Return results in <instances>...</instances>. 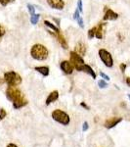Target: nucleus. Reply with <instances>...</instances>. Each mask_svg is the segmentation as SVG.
<instances>
[{"label":"nucleus","instance_id":"obj_35","mask_svg":"<svg viewBox=\"0 0 130 147\" xmlns=\"http://www.w3.org/2000/svg\"><path fill=\"white\" fill-rule=\"evenodd\" d=\"M6 147H19V146H17L16 144H14V143H9Z\"/></svg>","mask_w":130,"mask_h":147},{"label":"nucleus","instance_id":"obj_31","mask_svg":"<svg viewBox=\"0 0 130 147\" xmlns=\"http://www.w3.org/2000/svg\"><path fill=\"white\" fill-rule=\"evenodd\" d=\"M87 129H88V123L84 122L83 123V127H82V130H83V131H86Z\"/></svg>","mask_w":130,"mask_h":147},{"label":"nucleus","instance_id":"obj_2","mask_svg":"<svg viewBox=\"0 0 130 147\" xmlns=\"http://www.w3.org/2000/svg\"><path fill=\"white\" fill-rule=\"evenodd\" d=\"M4 80L9 86H18L22 84V78L18 73L10 71L4 74Z\"/></svg>","mask_w":130,"mask_h":147},{"label":"nucleus","instance_id":"obj_17","mask_svg":"<svg viewBox=\"0 0 130 147\" xmlns=\"http://www.w3.org/2000/svg\"><path fill=\"white\" fill-rule=\"evenodd\" d=\"M27 105V99L23 98V97H21V98L17 99L16 101L13 102V107L14 109H20V108H23L25 107V106Z\"/></svg>","mask_w":130,"mask_h":147},{"label":"nucleus","instance_id":"obj_23","mask_svg":"<svg viewBox=\"0 0 130 147\" xmlns=\"http://www.w3.org/2000/svg\"><path fill=\"white\" fill-rule=\"evenodd\" d=\"M16 0H0V4L3 7H6L7 5H9L10 3H13Z\"/></svg>","mask_w":130,"mask_h":147},{"label":"nucleus","instance_id":"obj_21","mask_svg":"<svg viewBox=\"0 0 130 147\" xmlns=\"http://www.w3.org/2000/svg\"><path fill=\"white\" fill-rule=\"evenodd\" d=\"M27 10H28V13L30 14V16L31 15H34V14H35V6L34 5H32V4H29L28 3L27 5Z\"/></svg>","mask_w":130,"mask_h":147},{"label":"nucleus","instance_id":"obj_16","mask_svg":"<svg viewBox=\"0 0 130 147\" xmlns=\"http://www.w3.org/2000/svg\"><path fill=\"white\" fill-rule=\"evenodd\" d=\"M34 70L43 77H48L49 74H50V68L48 66H37V67L34 68Z\"/></svg>","mask_w":130,"mask_h":147},{"label":"nucleus","instance_id":"obj_9","mask_svg":"<svg viewBox=\"0 0 130 147\" xmlns=\"http://www.w3.org/2000/svg\"><path fill=\"white\" fill-rule=\"evenodd\" d=\"M121 121H122L121 117L111 118V119H108L107 121H106L105 124H104V127H105L106 129H113V127H115L117 125H119Z\"/></svg>","mask_w":130,"mask_h":147},{"label":"nucleus","instance_id":"obj_13","mask_svg":"<svg viewBox=\"0 0 130 147\" xmlns=\"http://www.w3.org/2000/svg\"><path fill=\"white\" fill-rule=\"evenodd\" d=\"M58 98H59V91H58V90L52 91L51 93L48 95V97L46 98L45 105H46V106H49L51 103H53V102H55V101L58 100Z\"/></svg>","mask_w":130,"mask_h":147},{"label":"nucleus","instance_id":"obj_5","mask_svg":"<svg viewBox=\"0 0 130 147\" xmlns=\"http://www.w3.org/2000/svg\"><path fill=\"white\" fill-rule=\"evenodd\" d=\"M70 61L74 65V69L79 72V69L82 65H84V59L81 55H79L78 53H76L75 51H70Z\"/></svg>","mask_w":130,"mask_h":147},{"label":"nucleus","instance_id":"obj_24","mask_svg":"<svg viewBox=\"0 0 130 147\" xmlns=\"http://www.w3.org/2000/svg\"><path fill=\"white\" fill-rule=\"evenodd\" d=\"M77 9L79 10L80 13L83 12V4H82V0H77Z\"/></svg>","mask_w":130,"mask_h":147},{"label":"nucleus","instance_id":"obj_4","mask_svg":"<svg viewBox=\"0 0 130 147\" xmlns=\"http://www.w3.org/2000/svg\"><path fill=\"white\" fill-rule=\"evenodd\" d=\"M98 54H99V57H100L101 61H102L103 64L106 66V67L107 68H112L113 67V56H112V54L107 50V49H104V48L99 49Z\"/></svg>","mask_w":130,"mask_h":147},{"label":"nucleus","instance_id":"obj_28","mask_svg":"<svg viewBox=\"0 0 130 147\" xmlns=\"http://www.w3.org/2000/svg\"><path fill=\"white\" fill-rule=\"evenodd\" d=\"M5 34H6V30H5V28H4L2 26H0V39L2 38V37L5 35Z\"/></svg>","mask_w":130,"mask_h":147},{"label":"nucleus","instance_id":"obj_8","mask_svg":"<svg viewBox=\"0 0 130 147\" xmlns=\"http://www.w3.org/2000/svg\"><path fill=\"white\" fill-rule=\"evenodd\" d=\"M46 1L52 9L61 11L65 8V1L64 0H46Z\"/></svg>","mask_w":130,"mask_h":147},{"label":"nucleus","instance_id":"obj_26","mask_svg":"<svg viewBox=\"0 0 130 147\" xmlns=\"http://www.w3.org/2000/svg\"><path fill=\"white\" fill-rule=\"evenodd\" d=\"M76 21H77V24H78L79 27L81 28H84V23H83V19H82L81 16H80V17L77 19Z\"/></svg>","mask_w":130,"mask_h":147},{"label":"nucleus","instance_id":"obj_19","mask_svg":"<svg viewBox=\"0 0 130 147\" xmlns=\"http://www.w3.org/2000/svg\"><path fill=\"white\" fill-rule=\"evenodd\" d=\"M39 18H40V15H39V14H36V13L34 14V15L30 16V23H31L34 26H35L37 23H38Z\"/></svg>","mask_w":130,"mask_h":147},{"label":"nucleus","instance_id":"obj_7","mask_svg":"<svg viewBox=\"0 0 130 147\" xmlns=\"http://www.w3.org/2000/svg\"><path fill=\"white\" fill-rule=\"evenodd\" d=\"M60 68H61V70L63 71V73H65L66 75H70V74H72V72H74V67L72 64V62L68 60L62 61V62L60 63Z\"/></svg>","mask_w":130,"mask_h":147},{"label":"nucleus","instance_id":"obj_27","mask_svg":"<svg viewBox=\"0 0 130 147\" xmlns=\"http://www.w3.org/2000/svg\"><path fill=\"white\" fill-rule=\"evenodd\" d=\"M80 17V12L78 9H75V11H74V20H77Z\"/></svg>","mask_w":130,"mask_h":147},{"label":"nucleus","instance_id":"obj_15","mask_svg":"<svg viewBox=\"0 0 130 147\" xmlns=\"http://www.w3.org/2000/svg\"><path fill=\"white\" fill-rule=\"evenodd\" d=\"M76 53H78L79 55H81L82 57H83L85 54H86V51H87V47L86 45L83 43V42H78V43L75 45L74 47V50Z\"/></svg>","mask_w":130,"mask_h":147},{"label":"nucleus","instance_id":"obj_36","mask_svg":"<svg viewBox=\"0 0 130 147\" xmlns=\"http://www.w3.org/2000/svg\"><path fill=\"white\" fill-rule=\"evenodd\" d=\"M128 98H129V100H130V94H128Z\"/></svg>","mask_w":130,"mask_h":147},{"label":"nucleus","instance_id":"obj_30","mask_svg":"<svg viewBox=\"0 0 130 147\" xmlns=\"http://www.w3.org/2000/svg\"><path fill=\"white\" fill-rule=\"evenodd\" d=\"M126 68H127V65L124 63H122L119 65V69H120V71H121V73H124L125 70H126Z\"/></svg>","mask_w":130,"mask_h":147},{"label":"nucleus","instance_id":"obj_12","mask_svg":"<svg viewBox=\"0 0 130 147\" xmlns=\"http://www.w3.org/2000/svg\"><path fill=\"white\" fill-rule=\"evenodd\" d=\"M49 32H51L50 30H49ZM52 34L54 35V36L56 37L57 39H58V41H59V43L61 44V46L63 47L64 49H68V42H67V40H66V38H65V36L62 34V32H60V34H55V32H51Z\"/></svg>","mask_w":130,"mask_h":147},{"label":"nucleus","instance_id":"obj_32","mask_svg":"<svg viewBox=\"0 0 130 147\" xmlns=\"http://www.w3.org/2000/svg\"><path fill=\"white\" fill-rule=\"evenodd\" d=\"M80 106H81V107H83V108H85V109H87V110H90V107H89V106H87L86 104L84 103V102H81V103H80Z\"/></svg>","mask_w":130,"mask_h":147},{"label":"nucleus","instance_id":"obj_25","mask_svg":"<svg viewBox=\"0 0 130 147\" xmlns=\"http://www.w3.org/2000/svg\"><path fill=\"white\" fill-rule=\"evenodd\" d=\"M6 116H7V112H6L5 110H4L3 108H1V109H0V121L3 120L4 118L6 117Z\"/></svg>","mask_w":130,"mask_h":147},{"label":"nucleus","instance_id":"obj_22","mask_svg":"<svg viewBox=\"0 0 130 147\" xmlns=\"http://www.w3.org/2000/svg\"><path fill=\"white\" fill-rule=\"evenodd\" d=\"M98 86L100 88H106L108 86V84H107V80H98Z\"/></svg>","mask_w":130,"mask_h":147},{"label":"nucleus","instance_id":"obj_29","mask_svg":"<svg viewBox=\"0 0 130 147\" xmlns=\"http://www.w3.org/2000/svg\"><path fill=\"white\" fill-rule=\"evenodd\" d=\"M100 76H101V78H102L103 80H110V77H109L108 75H106L105 73L100 72Z\"/></svg>","mask_w":130,"mask_h":147},{"label":"nucleus","instance_id":"obj_10","mask_svg":"<svg viewBox=\"0 0 130 147\" xmlns=\"http://www.w3.org/2000/svg\"><path fill=\"white\" fill-rule=\"evenodd\" d=\"M119 19V14L113 11L112 9H107L105 12V15L103 17L104 21H115Z\"/></svg>","mask_w":130,"mask_h":147},{"label":"nucleus","instance_id":"obj_14","mask_svg":"<svg viewBox=\"0 0 130 147\" xmlns=\"http://www.w3.org/2000/svg\"><path fill=\"white\" fill-rule=\"evenodd\" d=\"M106 23H100L99 26L96 28V35L95 37L97 39H102L104 37V32H105V28H106Z\"/></svg>","mask_w":130,"mask_h":147},{"label":"nucleus","instance_id":"obj_6","mask_svg":"<svg viewBox=\"0 0 130 147\" xmlns=\"http://www.w3.org/2000/svg\"><path fill=\"white\" fill-rule=\"evenodd\" d=\"M6 97L11 102L16 101L17 99L23 97V94L20 89H18L16 86H8L6 89Z\"/></svg>","mask_w":130,"mask_h":147},{"label":"nucleus","instance_id":"obj_1","mask_svg":"<svg viewBox=\"0 0 130 147\" xmlns=\"http://www.w3.org/2000/svg\"><path fill=\"white\" fill-rule=\"evenodd\" d=\"M30 56L36 61H45L49 56V51L43 44L36 43L30 48Z\"/></svg>","mask_w":130,"mask_h":147},{"label":"nucleus","instance_id":"obj_20","mask_svg":"<svg viewBox=\"0 0 130 147\" xmlns=\"http://www.w3.org/2000/svg\"><path fill=\"white\" fill-rule=\"evenodd\" d=\"M96 28H97V27H94V28H90V30H88V32H87V36H88L89 39H93L94 37H95Z\"/></svg>","mask_w":130,"mask_h":147},{"label":"nucleus","instance_id":"obj_34","mask_svg":"<svg viewBox=\"0 0 130 147\" xmlns=\"http://www.w3.org/2000/svg\"><path fill=\"white\" fill-rule=\"evenodd\" d=\"M125 82H126V84L128 85V86H130V78H126V80H125Z\"/></svg>","mask_w":130,"mask_h":147},{"label":"nucleus","instance_id":"obj_18","mask_svg":"<svg viewBox=\"0 0 130 147\" xmlns=\"http://www.w3.org/2000/svg\"><path fill=\"white\" fill-rule=\"evenodd\" d=\"M43 24L46 26V27H48L49 28H50V30H52V32H55V34H60V32H61L60 28L57 27V26H55V25H54V24H52V23L50 22V21H47V20H45V21H44V22H43Z\"/></svg>","mask_w":130,"mask_h":147},{"label":"nucleus","instance_id":"obj_33","mask_svg":"<svg viewBox=\"0 0 130 147\" xmlns=\"http://www.w3.org/2000/svg\"><path fill=\"white\" fill-rule=\"evenodd\" d=\"M53 20L56 22V24H57V27H60V19H56V18H54Z\"/></svg>","mask_w":130,"mask_h":147},{"label":"nucleus","instance_id":"obj_11","mask_svg":"<svg viewBox=\"0 0 130 147\" xmlns=\"http://www.w3.org/2000/svg\"><path fill=\"white\" fill-rule=\"evenodd\" d=\"M79 72H83L85 74H87V75H89L90 77L93 78V80H95L97 78V75H96L95 71L91 68V66L87 65V64H84V65H82L81 67H80Z\"/></svg>","mask_w":130,"mask_h":147},{"label":"nucleus","instance_id":"obj_3","mask_svg":"<svg viewBox=\"0 0 130 147\" xmlns=\"http://www.w3.org/2000/svg\"><path fill=\"white\" fill-rule=\"evenodd\" d=\"M52 119L56 121L57 123L63 125H68L70 122V118L66 112L60 110V109H56L52 112Z\"/></svg>","mask_w":130,"mask_h":147}]
</instances>
